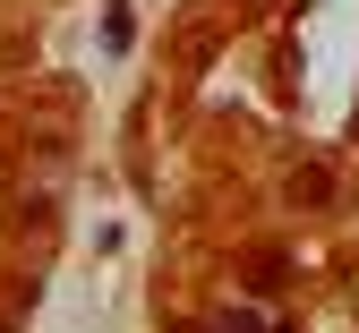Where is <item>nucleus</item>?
I'll return each mask as SVG.
<instances>
[{
  "mask_svg": "<svg viewBox=\"0 0 359 333\" xmlns=\"http://www.w3.org/2000/svg\"><path fill=\"white\" fill-rule=\"evenodd\" d=\"M222 333H274V325H265L257 308H222Z\"/></svg>",
  "mask_w": 359,
  "mask_h": 333,
  "instance_id": "7ed1b4c3",
  "label": "nucleus"
},
{
  "mask_svg": "<svg viewBox=\"0 0 359 333\" xmlns=\"http://www.w3.org/2000/svg\"><path fill=\"white\" fill-rule=\"evenodd\" d=\"M291 197H299V205H334V171H325V163H308V171L291 179Z\"/></svg>",
  "mask_w": 359,
  "mask_h": 333,
  "instance_id": "f257e3e1",
  "label": "nucleus"
},
{
  "mask_svg": "<svg viewBox=\"0 0 359 333\" xmlns=\"http://www.w3.org/2000/svg\"><path fill=\"white\" fill-rule=\"evenodd\" d=\"M128 34H137V9L111 0V9H103V43H111V52H128Z\"/></svg>",
  "mask_w": 359,
  "mask_h": 333,
  "instance_id": "f03ea898",
  "label": "nucleus"
}]
</instances>
